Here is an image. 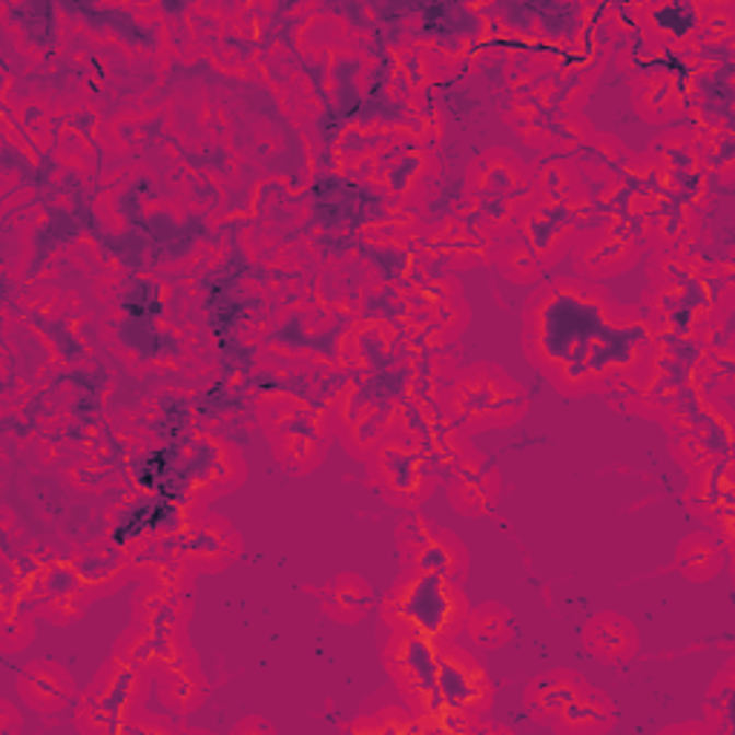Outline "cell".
I'll return each instance as SVG.
<instances>
[{
	"mask_svg": "<svg viewBox=\"0 0 735 735\" xmlns=\"http://www.w3.org/2000/svg\"><path fill=\"white\" fill-rule=\"evenodd\" d=\"M448 609V592H445V583L440 578V572L425 574L417 586L408 595V615H417L422 627H440L443 623V615Z\"/></svg>",
	"mask_w": 735,
	"mask_h": 735,
	"instance_id": "cell-1",
	"label": "cell"
},
{
	"mask_svg": "<svg viewBox=\"0 0 735 735\" xmlns=\"http://www.w3.org/2000/svg\"><path fill=\"white\" fill-rule=\"evenodd\" d=\"M436 687L443 692V698L452 707H463L468 701H475L477 689L468 666H459L457 661H440L436 664Z\"/></svg>",
	"mask_w": 735,
	"mask_h": 735,
	"instance_id": "cell-2",
	"label": "cell"
}]
</instances>
